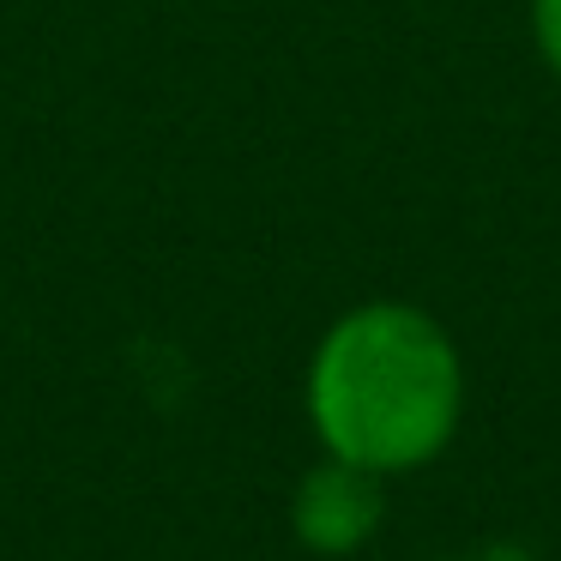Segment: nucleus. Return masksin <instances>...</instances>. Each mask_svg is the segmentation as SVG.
Returning <instances> with one entry per match:
<instances>
[{
	"instance_id": "1",
	"label": "nucleus",
	"mask_w": 561,
	"mask_h": 561,
	"mask_svg": "<svg viewBox=\"0 0 561 561\" xmlns=\"http://www.w3.org/2000/svg\"><path fill=\"white\" fill-rule=\"evenodd\" d=\"M459 411V344L411 302L351 308L308 363V416L320 447L375 477L428 465L453 440Z\"/></svg>"
},
{
	"instance_id": "2",
	"label": "nucleus",
	"mask_w": 561,
	"mask_h": 561,
	"mask_svg": "<svg viewBox=\"0 0 561 561\" xmlns=\"http://www.w3.org/2000/svg\"><path fill=\"white\" fill-rule=\"evenodd\" d=\"M380 513H387L380 477L363 471V465L332 459V453H327V465H314L296 483V501H290V525L314 556H351V549H363L380 531Z\"/></svg>"
},
{
	"instance_id": "3",
	"label": "nucleus",
	"mask_w": 561,
	"mask_h": 561,
	"mask_svg": "<svg viewBox=\"0 0 561 561\" xmlns=\"http://www.w3.org/2000/svg\"><path fill=\"white\" fill-rule=\"evenodd\" d=\"M531 37L543 67L561 79V0H531Z\"/></svg>"
}]
</instances>
